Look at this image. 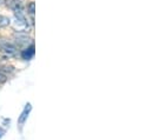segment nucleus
I'll return each instance as SVG.
<instances>
[{
	"instance_id": "20e7f679",
	"label": "nucleus",
	"mask_w": 152,
	"mask_h": 140,
	"mask_svg": "<svg viewBox=\"0 0 152 140\" xmlns=\"http://www.w3.org/2000/svg\"><path fill=\"white\" fill-rule=\"evenodd\" d=\"M31 109H32V106H31V104H27V105L25 106L24 111L21 112V114H20V117H19V119H18L19 125H23V124L26 121V119H27V117H28V114H30Z\"/></svg>"
},
{
	"instance_id": "f03ea898",
	"label": "nucleus",
	"mask_w": 152,
	"mask_h": 140,
	"mask_svg": "<svg viewBox=\"0 0 152 140\" xmlns=\"http://www.w3.org/2000/svg\"><path fill=\"white\" fill-rule=\"evenodd\" d=\"M34 53H36V50H34V44L32 42L30 46H27L25 50L21 51L20 55L24 60H31L33 57H34Z\"/></svg>"
},
{
	"instance_id": "f257e3e1",
	"label": "nucleus",
	"mask_w": 152,
	"mask_h": 140,
	"mask_svg": "<svg viewBox=\"0 0 152 140\" xmlns=\"http://www.w3.org/2000/svg\"><path fill=\"white\" fill-rule=\"evenodd\" d=\"M0 53L5 57H15L18 54V48L14 44L8 42L7 40H0Z\"/></svg>"
},
{
	"instance_id": "0eeeda50",
	"label": "nucleus",
	"mask_w": 152,
	"mask_h": 140,
	"mask_svg": "<svg viewBox=\"0 0 152 140\" xmlns=\"http://www.w3.org/2000/svg\"><path fill=\"white\" fill-rule=\"evenodd\" d=\"M6 79H7V78H6V75H5L2 72H0V84L5 82V81H6Z\"/></svg>"
},
{
	"instance_id": "39448f33",
	"label": "nucleus",
	"mask_w": 152,
	"mask_h": 140,
	"mask_svg": "<svg viewBox=\"0 0 152 140\" xmlns=\"http://www.w3.org/2000/svg\"><path fill=\"white\" fill-rule=\"evenodd\" d=\"M34 13H36V4H34V1H31L27 5V14L31 17L32 25L34 24Z\"/></svg>"
},
{
	"instance_id": "7ed1b4c3",
	"label": "nucleus",
	"mask_w": 152,
	"mask_h": 140,
	"mask_svg": "<svg viewBox=\"0 0 152 140\" xmlns=\"http://www.w3.org/2000/svg\"><path fill=\"white\" fill-rule=\"evenodd\" d=\"M5 2L7 4V6H8L13 12L24 11V4H23L21 0H6Z\"/></svg>"
},
{
	"instance_id": "423d86ee",
	"label": "nucleus",
	"mask_w": 152,
	"mask_h": 140,
	"mask_svg": "<svg viewBox=\"0 0 152 140\" xmlns=\"http://www.w3.org/2000/svg\"><path fill=\"white\" fill-rule=\"evenodd\" d=\"M8 25H11V19L8 17L0 14V27H6Z\"/></svg>"
},
{
	"instance_id": "6e6552de",
	"label": "nucleus",
	"mask_w": 152,
	"mask_h": 140,
	"mask_svg": "<svg viewBox=\"0 0 152 140\" xmlns=\"http://www.w3.org/2000/svg\"><path fill=\"white\" fill-rule=\"evenodd\" d=\"M5 1H6V0H0V5H2V4H5Z\"/></svg>"
}]
</instances>
